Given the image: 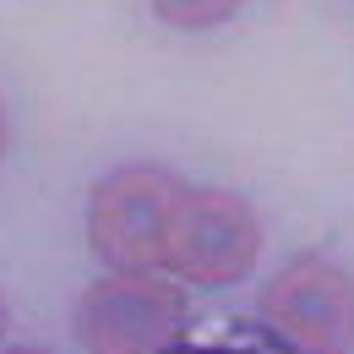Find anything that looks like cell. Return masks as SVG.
<instances>
[{
    "mask_svg": "<svg viewBox=\"0 0 354 354\" xmlns=\"http://www.w3.org/2000/svg\"><path fill=\"white\" fill-rule=\"evenodd\" d=\"M185 185L164 169H115L93 185L88 240L98 262L115 272H158L169 267V218Z\"/></svg>",
    "mask_w": 354,
    "mask_h": 354,
    "instance_id": "1",
    "label": "cell"
},
{
    "mask_svg": "<svg viewBox=\"0 0 354 354\" xmlns=\"http://www.w3.org/2000/svg\"><path fill=\"white\" fill-rule=\"evenodd\" d=\"M262 251V223L234 191H185L169 218V267L185 283H240Z\"/></svg>",
    "mask_w": 354,
    "mask_h": 354,
    "instance_id": "2",
    "label": "cell"
},
{
    "mask_svg": "<svg viewBox=\"0 0 354 354\" xmlns=\"http://www.w3.org/2000/svg\"><path fill=\"white\" fill-rule=\"evenodd\" d=\"M185 295L153 272L98 278L77 306V338L88 354H158L175 338Z\"/></svg>",
    "mask_w": 354,
    "mask_h": 354,
    "instance_id": "3",
    "label": "cell"
},
{
    "mask_svg": "<svg viewBox=\"0 0 354 354\" xmlns=\"http://www.w3.org/2000/svg\"><path fill=\"white\" fill-rule=\"evenodd\" d=\"M267 322L300 344L306 354H349L354 349V278L333 262L300 257L262 289Z\"/></svg>",
    "mask_w": 354,
    "mask_h": 354,
    "instance_id": "4",
    "label": "cell"
},
{
    "mask_svg": "<svg viewBox=\"0 0 354 354\" xmlns=\"http://www.w3.org/2000/svg\"><path fill=\"white\" fill-rule=\"evenodd\" d=\"M245 0H153V11L169 22V28H213V22H229Z\"/></svg>",
    "mask_w": 354,
    "mask_h": 354,
    "instance_id": "5",
    "label": "cell"
},
{
    "mask_svg": "<svg viewBox=\"0 0 354 354\" xmlns=\"http://www.w3.org/2000/svg\"><path fill=\"white\" fill-rule=\"evenodd\" d=\"M6 354H49V349H39V344H11Z\"/></svg>",
    "mask_w": 354,
    "mask_h": 354,
    "instance_id": "6",
    "label": "cell"
},
{
    "mask_svg": "<svg viewBox=\"0 0 354 354\" xmlns=\"http://www.w3.org/2000/svg\"><path fill=\"white\" fill-rule=\"evenodd\" d=\"M0 338H6V300H0Z\"/></svg>",
    "mask_w": 354,
    "mask_h": 354,
    "instance_id": "7",
    "label": "cell"
},
{
    "mask_svg": "<svg viewBox=\"0 0 354 354\" xmlns=\"http://www.w3.org/2000/svg\"><path fill=\"white\" fill-rule=\"evenodd\" d=\"M0 147H6V109H0Z\"/></svg>",
    "mask_w": 354,
    "mask_h": 354,
    "instance_id": "8",
    "label": "cell"
}]
</instances>
